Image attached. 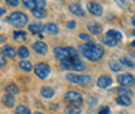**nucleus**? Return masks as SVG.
Here are the masks:
<instances>
[{"mask_svg": "<svg viewBox=\"0 0 135 114\" xmlns=\"http://www.w3.org/2000/svg\"><path fill=\"white\" fill-rule=\"evenodd\" d=\"M74 26H75V22L74 21H69L68 22V27L69 29H74Z\"/></svg>", "mask_w": 135, "mask_h": 114, "instance_id": "obj_36", "label": "nucleus"}, {"mask_svg": "<svg viewBox=\"0 0 135 114\" xmlns=\"http://www.w3.org/2000/svg\"><path fill=\"white\" fill-rule=\"evenodd\" d=\"M53 53L60 61H62L69 57H75L78 54V51L73 47H57V48H55Z\"/></svg>", "mask_w": 135, "mask_h": 114, "instance_id": "obj_3", "label": "nucleus"}, {"mask_svg": "<svg viewBox=\"0 0 135 114\" xmlns=\"http://www.w3.org/2000/svg\"><path fill=\"white\" fill-rule=\"evenodd\" d=\"M3 102L5 104V106H9V108H13L15 106V98L12 95H4L3 96Z\"/></svg>", "mask_w": 135, "mask_h": 114, "instance_id": "obj_20", "label": "nucleus"}, {"mask_svg": "<svg viewBox=\"0 0 135 114\" xmlns=\"http://www.w3.org/2000/svg\"><path fill=\"white\" fill-rule=\"evenodd\" d=\"M34 73H35V75H36L38 78H40V79H46V78L50 75L51 69L47 64L40 62V64H38V65L34 67Z\"/></svg>", "mask_w": 135, "mask_h": 114, "instance_id": "obj_7", "label": "nucleus"}, {"mask_svg": "<svg viewBox=\"0 0 135 114\" xmlns=\"http://www.w3.org/2000/svg\"><path fill=\"white\" fill-rule=\"evenodd\" d=\"M64 100L70 106H79L83 102L82 95L79 92H75V91H69V92H66L65 96H64Z\"/></svg>", "mask_w": 135, "mask_h": 114, "instance_id": "obj_4", "label": "nucleus"}, {"mask_svg": "<svg viewBox=\"0 0 135 114\" xmlns=\"http://www.w3.org/2000/svg\"><path fill=\"white\" fill-rule=\"evenodd\" d=\"M0 64H1V66L5 65V60H4V57H1V58H0Z\"/></svg>", "mask_w": 135, "mask_h": 114, "instance_id": "obj_37", "label": "nucleus"}, {"mask_svg": "<svg viewBox=\"0 0 135 114\" xmlns=\"http://www.w3.org/2000/svg\"><path fill=\"white\" fill-rule=\"evenodd\" d=\"M60 65L62 69L66 70H75V71H82L84 69V64L75 56V57H69L66 60L60 61Z\"/></svg>", "mask_w": 135, "mask_h": 114, "instance_id": "obj_2", "label": "nucleus"}, {"mask_svg": "<svg viewBox=\"0 0 135 114\" xmlns=\"http://www.w3.org/2000/svg\"><path fill=\"white\" fill-rule=\"evenodd\" d=\"M3 56L5 57H11V58H15L16 57V49L13 47H9V46H5L3 48Z\"/></svg>", "mask_w": 135, "mask_h": 114, "instance_id": "obj_15", "label": "nucleus"}, {"mask_svg": "<svg viewBox=\"0 0 135 114\" xmlns=\"http://www.w3.org/2000/svg\"><path fill=\"white\" fill-rule=\"evenodd\" d=\"M117 102L119 105L129 106V105L131 104V98H130V96H126V95H119L117 97Z\"/></svg>", "mask_w": 135, "mask_h": 114, "instance_id": "obj_17", "label": "nucleus"}, {"mask_svg": "<svg viewBox=\"0 0 135 114\" xmlns=\"http://www.w3.org/2000/svg\"><path fill=\"white\" fill-rule=\"evenodd\" d=\"M109 108H107V106H103L100 110H99V114H109Z\"/></svg>", "mask_w": 135, "mask_h": 114, "instance_id": "obj_33", "label": "nucleus"}, {"mask_svg": "<svg viewBox=\"0 0 135 114\" xmlns=\"http://www.w3.org/2000/svg\"><path fill=\"white\" fill-rule=\"evenodd\" d=\"M35 5H36V8H40V9H44V5H46V1H43V0H36V1H35Z\"/></svg>", "mask_w": 135, "mask_h": 114, "instance_id": "obj_32", "label": "nucleus"}, {"mask_svg": "<svg viewBox=\"0 0 135 114\" xmlns=\"http://www.w3.org/2000/svg\"><path fill=\"white\" fill-rule=\"evenodd\" d=\"M82 109L79 106H68L65 109V114H81Z\"/></svg>", "mask_w": 135, "mask_h": 114, "instance_id": "obj_23", "label": "nucleus"}, {"mask_svg": "<svg viewBox=\"0 0 135 114\" xmlns=\"http://www.w3.org/2000/svg\"><path fill=\"white\" fill-rule=\"evenodd\" d=\"M20 67H21L22 70H25V71H31V70H33L31 64H30L29 61H26V60H22V61L20 62Z\"/></svg>", "mask_w": 135, "mask_h": 114, "instance_id": "obj_27", "label": "nucleus"}, {"mask_svg": "<svg viewBox=\"0 0 135 114\" xmlns=\"http://www.w3.org/2000/svg\"><path fill=\"white\" fill-rule=\"evenodd\" d=\"M29 30L33 34H39V35H40V34L46 30V26H43L42 23H31V25L29 26Z\"/></svg>", "mask_w": 135, "mask_h": 114, "instance_id": "obj_13", "label": "nucleus"}, {"mask_svg": "<svg viewBox=\"0 0 135 114\" xmlns=\"http://www.w3.org/2000/svg\"><path fill=\"white\" fill-rule=\"evenodd\" d=\"M46 31L47 33H50V34H57L59 33V29H57V26L55 25V23H47L46 25Z\"/></svg>", "mask_w": 135, "mask_h": 114, "instance_id": "obj_25", "label": "nucleus"}, {"mask_svg": "<svg viewBox=\"0 0 135 114\" xmlns=\"http://www.w3.org/2000/svg\"><path fill=\"white\" fill-rule=\"evenodd\" d=\"M119 64H122V65L125 66H129V67H134L135 64L130 60V58H127V57H121L119 58Z\"/></svg>", "mask_w": 135, "mask_h": 114, "instance_id": "obj_28", "label": "nucleus"}, {"mask_svg": "<svg viewBox=\"0 0 135 114\" xmlns=\"http://www.w3.org/2000/svg\"><path fill=\"white\" fill-rule=\"evenodd\" d=\"M26 36L25 31H15V40H26Z\"/></svg>", "mask_w": 135, "mask_h": 114, "instance_id": "obj_30", "label": "nucleus"}, {"mask_svg": "<svg viewBox=\"0 0 135 114\" xmlns=\"http://www.w3.org/2000/svg\"><path fill=\"white\" fill-rule=\"evenodd\" d=\"M107 35L112 36V38H113V39H116L117 42H119V40L122 39V34L119 33V31H117V30H109V31L107 33Z\"/></svg>", "mask_w": 135, "mask_h": 114, "instance_id": "obj_26", "label": "nucleus"}, {"mask_svg": "<svg viewBox=\"0 0 135 114\" xmlns=\"http://www.w3.org/2000/svg\"><path fill=\"white\" fill-rule=\"evenodd\" d=\"M8 22L12 23L13 26L22 27V26H25L27 23V16L25 13H22V12H15L8 17Z\"/></svg>", "mask_w": 135, "mask_h": 114, "instance_id": "obj_5", "label": "nucleus"}, {"mask_svg": "<svg viewBox=\"0 0 135 114\" xmlns=\"http://www.w3.org/2000/svg\"><path fill=\"white\" fill-rule=\"evenodd\" d=\"M103 43H104V44H107V46H109V47H116L118 42L116 40V39H113L112 36H109V35H107V34H105V35L103 36Z\"/></svg>", "mask_w": 135, "mask_h": 114, "instance_id": "obj_18", "label": "nucleus"}, {"mask_svg": "<svg viewBox=\"0 0 135 114\" xmlns=\"http://www.w3.org/2000/svg\"><path fill=\"white\" fill-rule=\"evenodd\" d=\"M40 93H42V96L46 98H51L53 95H55V91L51 88V87H42V90H40Z\"/></svg>", "mask_w": 135, "mask_h": 114, "instance_id": "obj_19", "label": "nucleus"}, {"mask_svg": "<svg viewBox=\"0 0 135 114\" xmlns=\"http://www.w3.org/2000/svg\"><path fill=\"white\" fill-rule=\"evenodd\" d=\"M108 66H109V67H110V70H112V71H114V73H118V71L121 70V65H119V62L114 61V60H109Z\"/></svg>", "mask_w": 135, "mask_h": 114, "instance_id": "obj_21", "label": "nucleus"}, {"mask_svg": "<svg viewBox=\"0 0 135 114\" xmlns=\"http://www.w3.org/2000/svg\"><path fill=\"white\" fill-rule=\"evenodd\" d=\"M5 91H7L8 95H12V96H15V95H17V93L20 92L18 87H17L15 83H9V84H7V86H5Z\"/></svg>", "mask_w": 135, "mask_h": 114, "instance_id": "obj_16", "label": "nucleus"}, {"mask_svg": "<svg viewBox=\"0 0 135 114\" xmlns=\"http://www.w3.org/2000/svg\"><path fill=\"white\" fill-rule=\"evenodd\" d=\"M131 47H135V40L133 42V43H131Z\"/></svg>", "mask_w": 135, "mask_h": 114, "instance_id": "obj_39", "label": "nucleus"}, {"mask_svg": "<svg viewBox=\"0 0 135 114\" xmlns=\"http://www.w3.org/2000/svg\"><path fill=\"white\" fill-rule=\"evenodd\" d=\"M7 4H9L12 7H17L18 5V1L17 0H7Z\"/></svg>", "mask_w": 135, "mask_h": 114, "instance_id": "obj_35", "label": "nucleus"}, {"mask_svg": "<svg viewBox=\"0 0 135 114\" xmlns=\"http://www.w3.org/2000/svg\"><path fill=\"white\" fill-rule=\"evenodd\" d=\"M117 81L123 87H131V86H134V83H135L134 77L130 75V74H121V75H118Z\"/></svg>", "mask_w": 135, "mask_h": 114, "instance_id": "obj_8", "label": "nucleus"}, {"mask_svg": "<svg viewBox=\"0 0 135 114\" xmlns=\"http://www.w3.org/2000/svg\"><path fill=\"white\" fill-rule=\"evenodd\" d=\"M33 14H34V17H36V18H43V17L47 16V12H46V9L34 8L33 9Z\"/></svg>", "mask_w": 135, "mask_h": 114, "instance_id": "obj_22", "label": "nucleus"}, {"mask_svg": "<svg viewBox=\"0 0 135 114\" xmlns=\"http://www.w3.org/2000/svg\"><path fill=\"white\" fill-rule=\"evenodd\" d=\"M16 113L17 114H31L30 113V109L23 106V105H18L16 108Z\"/></svg>", "mask_w": 135, "mask_h": 114, "instance_id": "obj_29", "label": "nucleus"}, {"mask_svg": "<svg viewBox=\"0 0 135 114\" xmlns=\"http://www.w3.org/2000/svg\"><path fill=\"white\" fill-rule=\"evenodd\" d=\"M66 79L71 83H74V84H88V83H91L90 75H78V74H73V73L66 74Z\"/></svg>", "mask_w": 135, "mask_h": 114, "instance_id": "obj_6", "label": "nucleus"}, {"mask_svg": "<svg viewBox=\"0 0 135 114\" xmlns=\"http://www.w3.org/2000/svg\"><path fill=\"white\" fill-rule=\"evenodd\" d=\"M87 29H88V31H91L92 34H100L101 33V26L98 22H88V23H87Z\"/></svg>", "mask_w": 135, "mask_h": 114, "instance_id": "obj_14", "label": "nucleus"}, {"mask_svg": "<svg viewBox=\"0 0 135 114\" xmlns=\"http://www.w3.org/2000/svg\"><path fill=\"white\" fill-rule=\"evenodd\" d=\"M79 51L84 57H87L90 61H99L104 56V48L101 46L94 43H86L79 46Z\"/></svg>", "mask_w": 135, "mask_h": 114, "instance_id": "obj_1", "label": "nucleus"}, {"mask_svg": "<svg viewBox=\"0 0 135 114\" xmlns=\"http://www.w3.org/2000/svg\"><path fill=\"white\" fill-rule=\"evenodd\" d=\"M17 53H18V57H21L22 60H25V58L29 57V49L26 48V47H20L18 51H17Z\"/></svg>", "mask_w": 135, "mask_h": 114, "instance_id": "obj_24", "label": "nucleus"}, {"mask_svg": "<svg viewBox=\"0 0 135 114\" xmlns=\"http://www.w3.org/2000/svg\"><path fill=\"white\" fill-rule=\"evenodd\" d=\"M23 5H25L26 8H33L34 5H35V1H33V0H25V1H23Z\"/></svg>", "mask_w": 135, "mask_h": 114, "instance_id": "obj_31", "label": "nucleus"}, {"mask_svg": "<svg viewBox=\"0 0 135 114\" xmlns=\"http://www.w3.org/2000/svg\"><path fill=\"white\" fill-rule=\"evenodd\" d=\"M79 38H81V39H83V40H88V42H90V40H92V38H91V36H88L87 34H81V35H79Z\"/></svg>", "mask_w": 135, "mask_h": 114, "instance_id": "obj_34", "label": "nucleus"}, {"mask_svg": "<svg viewBox=\"0 0 135 114\" xmlns=\"http://www.w3.org/2000/svg\"><path fill=\"white\" fill-rule=\"evenodd\" d=\"M87 9H88V12H90L91 14H94V16H100L101 13H103V7H101L99 3L90 1V3L87 4Z\"/></svg>", "mask_w": 135, "mask_h": 114, "instance_id": "obj_9", "label": "nucleus"}, {"mask_svg": "<svg viewBox=\"0 0 135 114\" xmlns=\"http://www.w3.org/2000/svg\"><path fill=\"white\" fill-rule=\"evenodd\" d=\"M133 35H135V30H134V31H133Z\"/></svg>", "mask_w": 135, "mask_h": 114, "instance_id": "obj_40", "label": "nucleus"}, {"mask_svg": "<svg viewBox=\"0 0 135 114\" xmlns=\"http://www.w3.org/2000/svg\"><path fill=\"white\" fill-rule=\"evenodd\" d=\"M131 23H133V26H135V16L131 18Z\"/></svg>", "mask_w": 135, "mask_h": 114, "instance_id": "obj_38", "label": "nucleus"}, {"mask_svg": "<svg viewBox=\"0 0 135 114\" xmlns=\"http://www.w3.org/2000/svg\"><path fill=\"white\" fill-rule=\"evenodd\" d=\"M69 9H70V12L71 13H74V14H77V16H84V11L82 9V7L79 5V4H75V3H71L70 5H69Z\"/></svg>", "mask_w": 135, "mask_h": 114, "instance_id": "obj_12", "label": "nucleus"}, {"mask_svg": "<svg viewBox=\"0 0 135 114\" xmlns=\"http://www.w3.org/2000/svg\"><path fill=\"white\" fill-rule=\"evenodd\" d=\"M112 84V79L110 77H107V75H101L98 78V87L99 88H107Z\"/></svg>", "mask_w": 135, "mask_h": 114, "instance_id": "obj_11", "label": "nucleus"}, {"mask_svg": "<svg viewBox=\"0 0 135 114\" xmlns=\"http://www.w3.org/2000/svg\"><path fill=\"white\" fill-rule=\"evenodd\" d=\"M35 114H42V113H35Z\"/></svg>", "mask_w": 135, "mask_h": 114, "instance_id": "obj_41", "label": "nucleus"}, {"mask_svg": "<svg viewBox=\"0 0 135 114\" xmlns=\"http://www.w3.org/2000/svg\"><path fill=\"white\" fill-rule=\"evenodd\" d=\"M33 48H34V51H35L36 53H39V54H46L47 51H48V46H47L46 43H43V42H36V43H34Z\"/></svg>", "mask_w": 135, "mask_h": 114, "instance_id": "obj_10", "label": "nucleus"}]
</instances>
